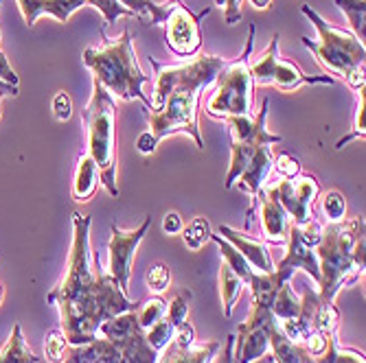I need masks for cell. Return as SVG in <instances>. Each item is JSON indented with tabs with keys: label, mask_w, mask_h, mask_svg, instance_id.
<instances>
[{
	"label": "cell",
	"mask_w": 366,
	"mask_h": 363,
	"mask_svg": "<svg viewBox=\"0 0 366 363\" xmlns=\"http://www.w3.org/2000/svg\"><path fill=\"white\" fill-rule=\"evenodd\" d=\"M90 223L92 219L73 213V243L64 280L49 293L46 302L57 307L61 333L71 346H84L97 339L99 326L114 315L139 311L141 302H132L125 291L104 272L90 267Z\"/></svg>",
	"instance_id": "obj_1"
},
{
	"label": "cell",
	"mask_w": 366,
	"mask_h": 363,
	"mask_svg": "<svg viewBox=\"0 0 366 363\" xmlns=\"http://www.w3.org/2000/svg\"><path fill=\"white\" fill-rule=\"evenodd\" d=\"M226 61L228 59L217 55H195L187 63L169 66L149 57L152 68L156 71V88L152 108L147 110L149 129L137 140L139 153H154L160 140L174 134L191 136L197 149H204L197 123L199 94L215 81Z\"/></svg>",
	"instance_id": "obj_2"
},
{
	"label": "cell",
	"mask_w": 366,
	"mask_h": 363,
	"mask_svg": "<svg viewBox=\"0 0 366 363\" xmlns=\"http://www.w3.org/2000/svg\"><path fill=\"white\" fill-rule=\"evenodd\" d=\"M270 101L263 98L261 110L257 116H226L222 118L230 134V169L224 186L230 190L239 186V190L248 193L252 200L263 188L268 173L274 167V145H281L283 138L270 134L265 129Z\"/></svg>",
	"instance_id": "obj_3"
},
{
	"label": "cell",
	"mask_w": 366,
	"mask_h": 363,
	"mask_svg": "<svg viewBox=\"0 0 366 363\" xmlns=\"http://www.w3.org/2000/svg\"><path fill=\"white\" fill-rule=\"evenodd\" d=\"M364 217L345 219L340 223H329L322 227V239L316 245L320 267V300L334 302L342 287L357 282L364 274Z\"/></svg>",
	"instance_id": "obj_4"
},
{
	"label": "cell",
	"mask_w": 366,
	"mask_h": 363,
	"mask_svg": "<svg viewBox=\"0 0 366 363\" xmlns=\"http://www.w3.org/2000/svg\"><path fill=\"white\" fill-rule=\"evenodd\" d=\"M102 46H90L84 51V63L92 71V79L121 101H134L137 98L149 110L152 98L143 92V86L152 79L141 71L134 44H132V33L125 29L114 40L106 38V31H102Z\"/></svg>",
	"instance_id": "obj_5"
},
{
	"label": "cell",
	"mask_w": 366,
	"mask_h": 363,
	"mask_svg": "<svg viewBox=\"0 0 366 363\" xmlns=\"http://www.w3.org/2000/svg\"><path fill=\"white\" fill-rule=\"evenodd\" d=\"M301 14L318 31V42L303 36L301 38L303 46L310 48L316 55L318 63L327 73L345 77L349 88H353V90L364 88L366 86V79H364V63H366L364 42H360L353 36V31L338 29L336 24L327 22L310 5H301Z\"/></svg>",
	"instance_id": "obj_6"
},
{
	"label": "cell",
	"mask_w": 366,
	"mask_h": 363,
	"mask_svg": "<svg viewBox=\"0 0 366 363\" xmlns=\"http://www.w3.org/2000/svg\"><path fill=\"white\" fill-rule=\"evenodd\" d=\"M84 123L88 131V149L86 153L94 160L99 169V182L106 186L112 197H119L117 186V103L114 96L92 79V94L84 110Z\"/></svg>",
	"instance_id": "obj_7"
},
{
	"label": "cell",
	"mask_w": 366,
	"mask_h": 363,
	"mask_svg": "<svg viewBox=\"0 0 366 363\" xmlns=\"http://www.w3.org/2000/svg\"><path fill=\"white\" fill-rule=\"evenodd\" d=\"M257 26L250 24L248 40L244 46V53L226 61V66L215 77V90L211 92L207 101V114L213 118H226V116H252V75H250V57H252V42H254Z\"/></svg>",
	"instance_id": "obj_8"
},
{
	"label": "cell",
	"mask_w": 366,
	"mask_h": 363,
	"mask_svg": "<svg viewBox=\"0 0 366 363\" xmlns=\"http://www.w3.org/2000/svg\"><path fill=\"white\" fill-rule=\"evenodd\" d=\"M158 352L145 342V331L112 342L97 337L84 346H69L64 363H156Z\"/></svg>",
	"instance_id": "obj_9"
},
{
	"label": "cell",
	"mask_w": 366,
	"mask_h": 363,
	"mask_svg": "<svg viewBox=\"0 0 366 363\" xmlns=\"http://www.w3.org/2000/svg\"><path fill=\"white\" fill-rule=\"evenodd\" d=\"M250 75L254 86H274L279 90L292 92L301 86L322 83V86H334L336 79L329 75L310 77L303 73L294 61H287L279 53V33L270 40L268 48H265L259 57H250Z\"/></svg>",
	"instance_id": "obj_10"
},
{
	"label": "cell",
	"mask_w": 366,
	"mask_h": 363,
	"mask_svg": "<svg viewBox=\"0 0 366 363\" xmlns=\"http://www.w3.org/2000/svg\"><path fill=\"white\" fill-rule=\"evenodd\" d=\"M277 326L279 322L272 315L270 307L252 302L250 313L246 322L239 324V331L235 337V348H232L235 363H252L265 357V352H270V342Z\"/></svg>",
	"instance_id": "obj_11"
},
{
	"label": "cell",
	"mask_w": 366,
	"mask_h": 363,
	"mask_svg": "<svg viewBox=\"0 0 366 363\" xmlns=\"http://www.w3.org/2000/svg\"><path fill=\"white\" fill-rule=\"evenodd\" d=\"M270 193L294 225L303 227L314 219V202L320 197V184L314 175L301 171L294 178H283L277 186H270Z\"/></svg>",
	"instance_id": "obj_12"
},
{
	"label": "cell",
	"mask_w": 366,
	"mask_h": 363,
	"mask_svg": "<svg viewBox=\"0 0 366 363\" xmlns=\"http://www.w3.org/2000/svg\"><path fill=\"white\" fill-rule=\"evenodd\" d=\"M211 14V7L202 9L199 14H193L180 0L172 7L167 20H164V40H167L169 51L176 57L191 59L197 55L199 46H202V31H199V22L204 16Z\"/></svg>",
	"instance_id": "obj_13"
},
{
	"label": "cell",
	"mask_w": 366,
	"mask_h": 363,
	"mask_svg": "<svg viewBox=\"0 0 366 363\" xmlns=\"http://www.w3.org/2000/svg\"><path fill=\"white\" fill-rule=\"evenodd\" d=\"M149 225H152V217H145V221L137 230H121L117 223L110 225L112 237H110V243H108V252H110L108 276L123 291H127V287H129L132 265H134V254H137L141 241L145 239V235L149 232Z\"/></svg>",
	"instance_id": "obj_14"
},
{
	"label": "cell",
	"mask_w": 366,
	"mask_h": 363,
	"mask_svg": "<svg viewBox=\"0 0 366 363\" xmlns=\"http://www.w3.org/2000/svg\"><path fill=\"white\" fill-rule=\"evenodd\" d=\"M257 202H259V208H261V235H263V239L268 241V243H274V245H285V241H287V227H290L292 221H290L287 213L283 210V206L279 204V200L270 193V188H261L257 193V197H254L250 208H248L246 225L252 223V215H254Z\"/></svg>",
	"instance_id": "obj_15"
},
{
	"label": "cell",
	"mask_w": 366,
	"mask_h": 363,
	"mask_svg": "<svg viewBox=\"0 0 366 363\" xmlns=\"http://www.w3.org/2000/svg\"><path fill=\"white\" fill-rule=\"evenodd\" d=\"M287 252L285 256L279 260V265H274V272L283 278V280H292L294 272L296 270H303L307 272L316 285L320 282V267H318V256H316V250L310 247L303 239H301V230L298 225L290 223L287 227Z\"/></svg>",
	"instance_id": "obj_16"
},
{
	"label": "cell",
	"mask_w": 366,
	"mask_h": 363,
	"mask_svg": "<svg viewBox=\"0 0 366 363\" xmlns=\"http://www.w3.org/2000/svg\"><path fill=\"white\" fill-rule=\"evenodd\" d=\"M217 235L222 239H226L248 260L252 272H257V274H272L274 272V260H272L268 247H265L259 239H252L246 232H239V230L230 227V225H219Z\"/></svg>",
	"instance_id": "obj_17"
},
{
	"label": "cell",
	"mask_w": 366,
	"mask_h": 363,
	"mask_svg": "<svg viewBox=\"0 0 366 363\" xmlns=\"http://www.w3.org/2000/svg\"><path fill=\"white\" fill-rule=\"evenodd\" d=\"M88 5V0H18V9L26 26H33L40 16H53L57 22H66L79 7Z\"/></svg>",
	"instance_id": "obj_18"
},
{
	"label": "cell",
	"mask_w": 366,
	"mask_h": 363,
	"mask_svg": "<svg viewBox=\"0 0 366 363\" xmlns=\"http://www.w3.org/2000/svg\"><path fill=\"white\" fill-rule=\"evenodd\" d=\"M219 342L209 344H193L189 348H178L176 344H169L160 354L156 363H211L219 350Z\"/></svg>",
	"instance_id": "obj_19"
},
{
	"label": "cell",
	"mask_w": 366,
	"mask_h": 363,
	"mask_svg": "<svg viewBox=\"0 0 366 363\" xmlns=\"http://www.w3.org/2000/svg\"><path fill=\"white\" fill-rule=\"evenodd\" d=\"M99 186V169L94 160L88 153H81L77 160V171H75V182H73V197L77 202H88L97 193Z\"/></svg>",
	"instance_id": "obj_20"
},
{
	"label": "cell",
	"mask_w": 366,
	"mask_h": 363,
	"mask_svg": "<svg viewBox=\"0 0 366 363\" xmlns=\"http://www.w3.org/2000/svg\"><path fill=\"white\" fill-rule=\"evenodd\" d=\"M178 3V0H167V3H154V0H119V5L125 7L132 16L139 18L141 22L145 24H162L164 20H167L172 7Z\"/></svg>",
	"instance_id": "obj_21"
},
{
	"label": "cell",
	"mask_w": 366,
	"mask_h": 363,
	"mask_svg": "<svg viewBox=\"0 0 366 363\" xmlns=\"http://www.w3.org/2000/svg\"><path fill=\"white\" fill-rule=\"evenodd\" d=\"M0 363H40V357L33 354V350L26 346L20 324L14 326L7 344L0 348Z\"/></svg>",
	"instance_id": "obj_22"
},
{
	"label": "cell",
	"mask_w": 366,
	"mask_h": 363,
	"mask_svg": "<svg viewBox=\"0 0 366 363\" xmlns=\"http://www.w3.org/2000/svg\"><path fill=\"white\" fill-rule=\"evenodd\" d=\"M244 287L246 285L242 282V278L224 262V265L219 267V291H222V302H224V315L226 317L232 315V309H235Z\"/></svg>",
	"instance_id": "obj_23"
},
{
	"label": "cell",
	"mask_w": 366,
	"mask_h": 363,
	"mask_svg": "<svg viewBox=\"0 0 366 363\" xmlns=\"http://www.w3.org/2000/svg\"><path fill=\"white\" fill-rule=\"evenodd\" d=\"M301 298L294 293V289L290 287V282H283L274 295V300H272V315L277 317V322H285V319H294L298 313H301Z\"/></svg>",
	"instance_id": "obj_24"
},
{
	"label": "cell",
	"mask_w": 366,
	"mask_h": 363,
	"mask_svg": "<svg viewBox=\"0 0 366 363\" xmlns=\"http://www.w3.org/2000/svg\"><path fill=\"white\" fill-rule=\"evenodd\" d=\"M316 361H318V363H366L364 352L353 350V348H342V346L338 344L336 333L327 335L325 350L316 357Z\"/></svg>",
	"instance_id": "obj_25"
},
{
	"label": "cell",
	"mask_w": 366,
	"mask_h": 363,
	"mask_svg": "<svg viewBox=\"0 0 366 363\" xmlns=\"http://www.w3.org/2000/svg\"><path fill=\"white\" fill-rule=\"evenodd\" d=\"M211 241L213 243H217V247H219V252H222V256H224V262H226V265L232 270V272H235L239 278H242V282L244 285H248V280L252 278V267L248 265V260L235 250V247H232L226 239H222L219 235H213L211 237Z\"/></svg>",
	"instance_id": "obj_26"
},
{
	"label": "cell",
	"mask_w": 366,
	"mask_h": 363,
	"mask_svg": "<svg viewBox=\"0 0 366 363\" xmlns=\"http://www.w3.org/2000/svg\"><path fill=\"white\" fill-rule=\"evenodd\" d=\"M213 237V230L207 217H195L184 230H182V241L191 252L202 250Z\"/></svg>",
	"instance_id": "obj_27"
},
{
	"label": "cell",
	"mask_w": 366,
	"mask_h": 363,
	"mask_svg": "<svg viewBox=\"0 0 366 363\" xmlns=\"http://www.w3.org/2000/svg\"><path fill=\"white\" fill-rule=\"evenodd\" d=\"M167 307L169 302L162 298V295H152L149 300H143L139 311H137V319H139V326L143 331L152 328L156 322H160L164 315H167Z\"/></svg>",
	"instance_id": "obj_28"
},
{
	"label": "cell",
	"mask_w": 366,
	"mask_h": 363,
	"mask_svg": "<svg viewBox=\"0 0 366 363\" xmlns=\"http://www.w3.org/2000/svg\"><path fill=\"white\" fill-rule=\"evenodd\" d=\"M336 5L347 14L353 36L364 42L366 38V0H336Z\"/></svg>",
	"instance_id": "obj_29"
},
{
	"label": "cell",
	"mask_w": 366,
	"mask_h": 363,
	"mask_svg": "<svg viewBox=\"0 0 366 363\" xmlns=\"http://www.w3.org/2000/svg\"><path fill=\"white\" fill-rule=\"evenodd\" d=\"M355 96H357V106H355V112H353V127L347 136H342L336 145V149H345L351 140H357V138H366V131H364V116H366V86L355 90Z\"/></svg>",
	"instance_id": "obj_30"
},
{
	"label": "cell",
	"mask_w": 366,
	"mask_h": 363,
	"mask_svg": "<svg viewBox=\"0 0 366 363\" xmlns=\"http://www.w3.org/2000/svg\"><path fill=\"white\" fill-rule=\"evenodd\" d=\"M174 333H176V326L167 319V315H164L160 322H156L152 328H147V331H145V342L160 354L164 348L174 342Z\"/></svg>",
	"instance_id": "obj_31"
},
{
	"label": "cell",
	"mask_w": 366,
	"mask_h": 363,
	"mask_svg": "<svg viewBox=\"0 0 366 363\" xmlns=\"http://www.w3.org/2000/svg\"><path fill=\"white\" fill-rule=\"evenodd\" d=\"M320 206H322V215L329 223H340L345 221L347 217V200L340 190H327L322 193V200H320Z\"/></svg>",
	"instance_id": "obj_32"
},
{
	"label": "cell",
	"mask_w": 366,
	"mask_h": 363,
	"mask_svg": "<svg viewBox=\"0 0 366 363\" xmlns=\"http://www.w3.org/2000/svg\"><path fill=\"white\" fill-rule=\"evenodd\" d=\"M69 339L61 333V328H53V331L46 335L44 342V354L51 363H64L66 361V352H69Z\"/></svg>",
	"instance_id": "obj_33"
},
{
	"label": "cell",
	"mask_w": 366,
	"mask_h": 363,
	"mask_svg": "<svg viewBox=\"0 0 366 363\" xmlns=\"http://www.w3.org/2000/svg\"><path fill=\"white\" fill-rule=\"evenodd\" d=\"M145 282H147V287H149L152 293L160 295L164 289H169V285H172V272H169V267L164 265V262H156V265H152L147 270Z\"/></svg>",
	"instance_id": "obj_34"
},
{
	"label": "cell",
	"mask_w": 366,
	"mask_h": 363,
	"mask_svg": "<svg viewBox=\"0 0 366 363\" xmlns=\"http://www.w3.org/2000/svg\"><path fill=\"white\" fill-rule=\"evenodd\" d=\"M189 302H191V291L189 289H184V291H180L176 298L172 300V305L167 307V319L178 328L182 322H187V317H189Z\"/></svg>",
	"instance_id": "obj_35"
},
{
	"label": "cell",
	"mask_w": 366,
	"mask_h": 363,
	"mask_svg": "<svg viewBox=\"0 0 366 363\" xmlns=\"http://www.w3.org/2000/svg\"><path fill=\"white\" fill-rule=\"evenodd\" d=\"M88 5L97 7L99 11L104 14V18H106V26L114 24V22H117V18H121V16H132L125 7H121V5H119V0H88Z\"/></svg>",
	"instance_id": "obj_36"
},
{
	"label": "cell",
	"mask_w": 366,
	"mask_h": 363,
	"mask_svg": "<svg viewBox=\"0 0 366 363\" xmlns=\"http://www.w3.org/2000/svg\"><path fill=\"white\" fill-rule=\"evenodd\" d=\"M274 169L281 178H294L301 173V162L290 153H277L274 158Z\"/></svg>",
	"instance_id": "obj_37"
},
{
	"label": "cell",
	"mask_w": 366,
	"mask_h": 363,
	"mask_svg": "<svg viewBox=\"0 0 366 363\" xmlns=\"http://www.w3.org/2000/svg\"><path fill=\"white\" fill-rule=\"evenodd\" d=\"M53 114L57 121H69L73 116V101L64 90L53 96Z\"/></svg>",
	"instance_id": "obj_38"
},
{
	"label": "cell",
	"mask_w": 366,
	"mask_h": 363,
	"mask_svg": "<svg viewBox=\"0 0 366 363\" xmlns=\"http://www.w3.org/2000/svg\"><path fill=\"white\" fill-rule=\"evenodd\" d=\"M172 344H176L178 348H189V346H193L195 344V328L191 326V322L187 319V322H182L178 328H176V333H174V342Z\"/></svg>",
	"instance_id": "obj_39"
},
{
	"label": "cell",
	"mask_w": 366,
	"mask_h": 363,
	"mask_svg": "<svg viewBox=\"0 0 366 363\" xmlns=\"http://www.w3.org/2000/svg\"><path fill=\"white\" fill-rule=\"evenodd\" d=\"M219 7H224V16L228 24H235L242 20V0H215Z\"/></svg>",
	"instance_id": "obj_40"
},
{
	"label": "cell",
	"mask_w": 366,
	"mask_h": 363,
	"mask_svg": "<svg viewBox=\"0 0 366 363\" xmlns=\"http://www.w3.org/2000/svg\"><path fill=\"white\" fill-rule=\"evenodd\" d=\"M162 230H164V235H180L182 230H184V221L178 213H167L162 219Z\"/></svg>",
	"instance_id": "obj_41"
},
{
	"label": "cell",
	"mask_w": 366,
	"mask_h": 363,
	"mask_svg": "<svg viewBox=\"0 0 366 363\" xmlns=\"http://www.w3.org/2000/svg\"><path fill=\"white\" fill-rule=\"evenodd\" d=\"M232 348H235V335H228L224 346H219L217 354H215V363H235V357H232Z\"/></svg>",
	"instance_id": "obj_42"
},
{
	"label": "cell",
	"mask_w": 366,
	"mask_h": 363,
	"mask_svg": "<svg viewBox=\"0 0 366 363\" xmlns=\"http://www.w3.org/2000/svg\"><path fill=\"white\" fill-rule=\"evenodd\" d=\"M3 36V33H0ZM0 81H5V83H11V86H18V75L14 73V68L9 66V61H7V57H5V53L0 51Z\"/></svg>",
	"instance_id": "obj_43"
},
{
	"label": "cell",
	"mask_w": 366,
	"mask_h": 363,
	"mask_svg": "<svg viewBox=\"0 0 366 363\" xmlns=\"http://www.w3.org/2000/svg\"><path fill=\"white\" fill-rule=\"evenodd\" d=\"M3 94H11V96H18V86H11V83H5L0 81V96Z\"/></svg>",
	"instance_id": "obj_44"
},
{
	"label": "cell",
	"mask_w": 366,
	"mask_h": 363,
	"mask_svg": "<svg viewBox=\"0 0 366 363\" xmlns=\"http://www.w3.org/2000/svg\"><path fill=\"white\" fill-rule=\"evenodd\" d=\"M254 9H268L272 5V0H248Z\"/></svg>",
	"instance_id": "obj_45"
},
{
	"label": "cell",
	"mask_w": 366,
	"mask_h": 363,
	"mask_svg": "<svg viewBox=\"0 0 366 363\" xmlns=\"http://www.w3.org/2000/svg\"><path fill=\"white\" fill-rule=\"evenodd\" d=\"M3 298H5V287H3V282H0V305H3Z\"/></svg>",
	"instance_id": "obj_46"
},
{
	"label": "cell",
	"mask_w": 366,
	"mask_h": 363,
	"mask_svg": "<svg viewBox=\"0 0 366 363\" xmlns=\"http://www.w3.org/2000/svg\"><path fill=\"white\" fill-rule=\"evenodd\" d=\"M307 363H318V361H316V357H314V359H310Z\"/></svg>",
	"instance_id": "obj_47"
},
{
	"label": "cell",
	"mask_w": 366,
	"mask_h": 363,
	"mask_svg": "<svg viewBox=\"0 0 366 363\" xmlns=\"http://www.w3.org/2000/svg\"><path fill=\"white\" fill-rule=\"evenodd\" d=\"M0 114H3V103H0Z\"/></svg>",
	"instance_id": "obj_48"
},
{
	"label": "cell",
	"mask_w": 366,
	"mask_h": 363,
	"mask_svg": "<svg viewBox=\"0 0 366 363\" xmlns=\"http://www.w3.org/2000/svg\"><path fill=\"white\" fill-rule=\"evenodd\" d=\"M0 5H3V0H0Z\"/></svg>",
	"instance_id": "obj_49"
}]
</instances>
